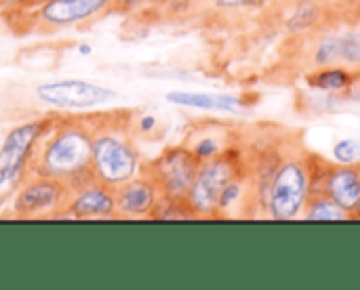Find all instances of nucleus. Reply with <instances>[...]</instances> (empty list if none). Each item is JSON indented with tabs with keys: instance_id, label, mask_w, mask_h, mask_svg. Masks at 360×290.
Listing matches in <instances>:
<instances>
[{
	"instance_id": "obj_9",
	"label": "nucleus",
	"mask_w": 360,
	"mask_h": 290,
	"mask_svg": "<svg viewBox=\"0 0 360 290\" xmlns=\"http://www.w3.org/2000/svg\"><path fill=\"white\" fill-rule=\"evenodd\" d=\"M36 99L42 105L55 107V110H91L97 105H108L118 99V95L112 88H105L101 84L89 82V80H49L36 86L34 91Z\"/></svg>"
},
{
	"instance_id": "obj_24",
	"label": "nucleus",
	"mask_w": 360,
	"mask_h": 290,
	"mask_svg": "<svg viewBox=\"0 0 360 290\" xmlns=\"http://www.w3.org/2000/svg\"><path fill=\"white\" fill-rule=\"evenodd\" d=\"M78 53H80L82 57H89V55L93 53V46H91L89 42H82V44H78Z\"/></svg>"
},
{
	"instance_id": "obj_21",
	"label": "nucleus",
	"mask_w": 360,
	"mask_h": 290,
	"mask_svg": "<svg viewBox=\"0 0 360 290\" xmlns=\"http://www.w3.org/2000/svg\"><path fill=\"white\" fill-rule=\"evenodd\" d=\"M211 2V6L215 8H224V11H234V8H251V6H262L268 0H207Z\"/></svg>"
},
{
	"instance_id": "obj_10",
	"label": "nucleus",
	"mask_w": 360,
	"mask_h": 290,
	"mask_svg": "<svg viewBox=\"0 0 360 290\" xmlns=\"http://www.w3.org/2000/svg\"><path fill=\"white\" fill-rule=\"evenodd\" d=\"M61 219L72 221H110L116 219V194L114 187L89 179L72 190L68 211Z\"/></svg>"
},
{
	"instance_id": "obj_12",
	"label": "nucleus",
	"mask_w": 360,
	"mask_h": 290,
	"mask_svg": "<svg viewBox=\"0 0 360 290\" xmlns=\"http://www.w3.org/2000/svg\"><path fill=\"white\" fill-rule=\"evenodd\" d=\"M319 192L346 209L354 219V211L360 204V164L335 162V166H329L323 173V185Z\"/></svg>"
},
{
	"instance_id": "obj_17",
	"label": "nucleus",
	"mask_w": 360,
	"mask_h": 290,
	"mask_svg": "<svg viewBox=\"0 0 360 290\" xmlns=\"http://www.w3.org/2000/svg\"><path fill=\"white\" fill-rule=\"evenodd\" d=\"M156 221H181V219H196L188 200H175V198H160L154 217Z\"/></svg>"
},
{
	"instance_id": "obj_18",
	"label": "nucleus",
	"mask_w": 360,
	"mask_h": 290,
	"mask_svg": "<svg viewBox=\"0 0 360 290\" xmlns=\"http://www.w3.org/2000/svg\"><path fill=\"white\" fill-rule=\"evenodd\" d=\"M186 147H190L194 152V156L205 162V160H211L219 154H224V143H219V137L215 135H200V137H194L192 143H186Z\"/></svg>"
},
{
	"instance_id": "obj_11",
	"label": "nucleus",
	"mask_w": 360,
	"mask_h": 290,
	"mask_svg": "<svg viewBox=\"0 0 360 290\" xmlns=\"http://www.w3.org/2000/svg\"><path fill=\"white\" fill-rule=\"evenodd\" d=\"M114 194H116V219L122 221L152 219L162 198L160 190L146 173H139L137 177L114 187Z\"/></svg>"
},
{
	"instance_id": "obj_2",
	"label": "nucleus",
	"mask_w": 360,
	"mask_h": 290,
	"mask_svg": "<svg viewBox=\"0 0 360 290\" xmlns=\"http://www.w3.org/2000/svg\"><path fill=\"white\" fill-rule=\"evenodd\" d=\"M93 145H91V177L110 187L141 173L143 160L135 139V120L127 110L95 112Z\"/></svg>"
},
{
	"instance_id": "obj_7",
	"label": "nucleus",
	"mask_w": 360,
	"mask_h": 290,
	"mask_svg": "<svg viewBox=\"0 0 360 290\" xmlns=\"http://www.w3.org/2000/svg\"><path fill=\"white\" fill-rule=\"evenodd\" d=\"M200 160L186 145L167 147L160 156L143 162L141 173H146L165 198L186 200L196 175L200 171Z\"/></svg>"
},
{
	"instance_id": "obj_19",
	"label": "nucleus",
	"mask_w": 360,
	"mask_h": 290,
	"mask_svg": "<svg viewBox=\"0 0 360 290\" xmlns=\"http://www.w3.org/2000/svg\"><path fill=\"white\" fill-rule=\"evenodd\" d=\"M338 164H359L360 162V141L356 139H340L331 152Z\"/></svg>"
},
{
	"instance_id": "obj_3",
	"label": "nucleus",
	"mask_w": 360,
	"mask_h": 290,
	"mask_svg": "<svg viewBox=\"0 0 360 290\" xmlns=\"http://www.w3.org/2000/svg\"><path fill=\"white\" fill-rule=\"evenodd\" d=\"M110 13H114V0H32L21 8L4 11L15 25L25 23L23 32L34 34L86 27Z\"/></svg>"
},
{
	"instance_id": "obj_16",
	"label": "nucleus",
	"mask_w": 360,
	"mask_h": 290,
	"mask_svg": "<svg viewBox=\"0 0 360 290\" xmlns=\"http://www.w3.org/2000/svg\"><path fill=\"white\" fill-rule=\"evenodd\" d=\"M350 84H352V74L344 65H327L316 74L308 76V86L323 93H340L350 88Z\"/></svg>"
},
{
	"instance_id": "obj_23",
	"label": "nucleus",
	"mask_w": 360,
	"mask_h": 290,
	"mask_svg": "<svg viewBox=\"0 0 360 290\" xmlns=\"http://www.w3.org/2000/svg\"><path fill=\"white\" fill-rule=\"evenodd\" d=\"M156 126V118L154 116H143L139 122H135V128L139 131V133H148V131H152Z\"/></svg>"
},
{
	"instance_id": "obj_14",
	"label": "nucleus",
	"mask_w": 360,
	"mask_h": 290,
	"mask_svg": "<svg viewBox=\"0 0 360 290\" xmlns=\"http://www.w3.org/2000/svg\"><path fill=\"white\" fill-rule=\"evenodd\" d=\"M167 101L181 107L211 110V112H240L245 110V101L234 95H209V93H190V91H171L167 93Z\"/></svg>"
},
{
	"instance_id": "obj_25",
	"label": "nucleus",
	"mask_w": 360,
	"mask_h": 290,
	"mask_svg": "<svg viewBox=\"0 0 360 290\" xmlns=\"http://www.w3.org/2000/svg\"><path fill=\"white\" fill-rule=\"evenodd\" d=\"M354 219H360V204L356 206V211H354Z\"/></svg>"
},
{
	"instance_id": "obj_26",
	"label": "nucleus",
	"mask_w": 360,
	"mask_h": 290,
	"mask_svg": "<svg viewBox=\"0 0 360 290\" xmlns=\"http://www.w3.org/2000/svg\"><path fill=\"white\" fill-rule=\"evenodd\" d=\"M169 2H173V4H175V2H181V0H169Z\"/></svg>"
},
{
	"instance_id": "obj_27",
	"label": "nucleus",
	"mask_w": 360,
	"mask_h": 290,
	"mask_svg": "<svg viewBox=\"0 0 360 290\" xmlns=\"http://www.w3.org/2000/svg\"><path fill=\"white\" fill-rule=\"evenodd\" d=\"M2 4H4V0H0V8H2Z\"/></svg>"
},
{
	"instance_id": "obj_8",
	"label": "nucleus",
	"mask_w": 360,
	"mask_h": 290,
	"mask_svg": "<svg viewBox=\"0 0 360 290\" xmlns=\"http://www.w3.org/2000/svg\"><path fill=\"white\" fill-rule=\"evenodd\" d=\"M236 177H240V169H238V160L234 156L224 152L211 160H205L200 164L196 181L186 198L194 217L196 219L217 217L219 196H221L224 187Z\"/></svg>"
},
{
	"instance_id": "obj_6",
	"label": "nucleus",
	"mask_w": 360,
	"mask_h": 290,
	"mask_svg": "<svg viewBox=\"0 0 360 290\" xmlns=\"http://www.w3.org/2000/svg\"><path fill=\"white\" fill-rule=\"evenodd\" d=\"M312 196V169L308 160L287 158L276 164L270 179L264 209L276 221L302 219V213Z\"/></svg>"
},
{
	"instance_id": "obj_5",
	"label": "nucleus",
	"mask_w": 360,
	"mask_h": 290,
	"mask_svg": "<svg viewBox=\"0 0 360 290\" xmlns=\"http://www.w3.org/2000/svg\"><path fill=\"white\" fill-rule=\"evenodd\" d=\"M53 114L25 120L13 126L0 143V206L6 204L30 175L32 154L51 124Z\"/></svg>"
},
{
	"instance_id": "obj_4",
	"label": "nucleus",
	"mask_w": 360,
	"mask_h": 290,
	"mask_svg": "<svg viewBox=\"0 0 360 290\" xmlns=\"http://www.w3.org/2000/svg\"><path fill=\"white\" fill-rule=\"evenodd\" d=\"M72 198V185L55 179L30 173L13 198L6 202V211L0 215L4 219H19V221H46V219H61L68 211Z\"/></svg>"
},
{
	"instance_id": "obj_22",
	"label": "nucleus",
	"mask_w": 360,
	"mask_h": 290,
	"mask_svg": "<svg viewBox=\"0 0 360 290\" xmlns=\"http://www.w3.org/2000/svg\"><path fill=\"white\" fill-rule=\"evenodd\" d=\"M150 0H114V13H135Z\"/></svg>"
},
{
	"instance_id": "obj_15",
	"label": "nucleus",
	"mask_w": 360,
	"mask_h": 290,
	"mask_svg": "<svg viewBox=\"0 0 360 290\" xmlns=\"http://www.w3.org/2000/svg\"><path fill=\"white\" fill-rule=\"evenodd\" d=\"M302 219L306 221H346V219H352V215L342 209L338 202H333L329 196H325L323 192H312L304 213H302Z\"/></svg>"
},
{
	"instance_id": "obj_1",
	"label": "nucleus",
	"mask_w": 360,
	"mask_h": 290,
	"mask_svg": "<svg viewBox=\"0 0 360 290\" xmlns=\"http://www.w3.org/2000/svg\"><path fill=\"white\" fill-rule=\"evenodd\" d=\"M93 116L53 114L51 124L42 133L32 160L30 173L55 177L74 187L93 179L91 169Z\"/></svg>"
},
{
	"instance_id": "obj_20",
	"label": "nucleus",
	"mask_w": 360,
	"mask_h": 290,
	"mask_svg": "<svg viewBox=\"0 0 360 290\" xmlns=\"http://www.w3.org/2000/svg\"><path fill=\"white\" fill-rule=\"evenodd\" d=\"M312 19H316V6H314V2H302L297 6L295 17H291V21H293L291 27L293 29H304V27H308L312 23Z\"/></svg>"
},
{
	"instance_id": "obj_13",
	"label": "nucleus",
	"mask_w": 360,
	"mask_h": 290,
	"mask_svg": "<svg viewBox=\"0 0 360 290\" xmlns=\"http://www.w3.org/2000/svg\"><path fill=\"white\" fill-rule=\"evenodd\" d=\"M312 61L319 67H327V65L360 67V34L344 32V34H329L321 38L314 48Z\"/></svg>"
}]
</instances>
